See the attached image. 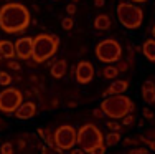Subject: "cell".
<instances>
[{"instance_id": "obj_15", "label": "cell", "mask_w": 155, "mask_h": 154, "mask_svg": "<svg viewBox=\"0 0 155 154\" xmlns=\"http://www.w3.org/2000/svg\"><path fill=\"white\" fill-rule=\"evenodd\" d=\"M0 55H2L3 58H7V60H12L13 56H15V45H13L12 42H8V40H2L0 42Z\"/></svg>"}, {"instance_id": "obj_7", "label": "cell", "mask_w": 155, "mask_h": 154, "mask_svg": "<svg viewBox=\"0 0 155 154\" xmlns=\"http://www.w3.org/2000/svg\"><path fill=\"white\" fill-rule=\"evenodd\" d=\"M21 100H23V96H21L20 90H17V88H5L0 93V111L5 113V115H12L23 103Z\"/></svg>"}, {"instance_id": "obj_9", "label": "cell", "mask_w": 155, "mask_h": 154, "mask_svg": "<svg viewBox=\"0 0 155 154\" xmlns=\"http://www.w3.org/2000/svg\"><path fill=\"white\" fill-rule=\"evenodd\" d=\"M15 53L20 60H28L33 53V38L31 36H21L15 42Z\"/></svg>"}, {"instance_id": "obj_21", "label": "cell", "mask_w": 155, "mask_h": 154, "mask_svg": "<svg viewBox=\"0 0 155 154\" xmlns=\"http://www.w3.org/2000/svg\"><path fill=\"white\" fill-rule=\"evenodd\" d=\"M10 83H12V76H10L7 71L0 73V85H2V86H8Z\"/></svg>"}, {"instance_id": "obj_10", "label": "cell", "mask_w": 155, "mask_h": 154, "mask_svg": "<svg viewBox=\"0 0 155 154\" xmlns=\"http://www.w3.org/2000/svg\"><path fill=\"white\" fill-rule=\"evenodd\" d=\"M94 78V65L89 61H81L76 67V80L81 85H87Z\"/></svg>"}, {"instance_id": "obj_36", "label": "cell", "mask_w": 155, "mask_h": 154, "mask_svg": "<svg viewBox=\"0 0 155 154\" xmlns=\"http://www.w3.org/2000/svg\"><path fill=\"white\" fill-rule=\"evenodd\" d=\"M152 36H153V38H155V25H153V27H152Z\"/></svg>"}, {"instance_id": "obj_13", "label": "cell", "mask_w": 155, "mask_h": 154, "mask_svg": "<svg viewBox=\"0 0 155 154\" xmlns=\"http://www.w3.org/2000/svg\"><path fill=\"white\" fill-rule=\"evenodd\" d=\"M142 98L145 103H149V104H152L155 103V83L153 81H145L142 86Z\"/></svg>"}, {"instance_id": "obj_20", "label": "cell", "mask_w": 155, "mask_h": 154, "mask_svg": "<svg viewBox=\"0 0 155 154\" xmlns=\"http://www.w3.org/2000/svg\"><path fill=\"white\" fill-rule=\"evenodd\" d=\"M38 134L45 138V141L48 142V146H51V148L56 146V144H54V133H50V131H46V133H45V129H38Z\"/></svg>"}, {"instance_id": "obj_37", "label": "cell", "mask_w": 155, "mask_h": 154, "mask_svg": "<svg viewBox=\"0 0 155 154\" xmlns=\"http://www.w3.org/2000/svg\"><path fill=\"white\" fill-rule=\"evenodd\" d=\"M3 2H13V0H3Z\"/></svg>"}, {"instance_id": "obj_22", "label": "cell", "mask_w": 155, "mask_h": 154, "mask_svg": "<svg viewBox=\"0 0 155 154\" xmlns=\"http://www.w3.org/2000/svg\"><path fill=\"white\" fill-rule=\"evenodd\" d=\"M73 25H74V20H73V17H64V18H63V22H61L63 30H71Z\"/></svg>"}, {"instance_id": "obj_34", "label": "cell", "mask_w": 155, "mask_h": 154, "mask_svg": "<svg viewBox=\"0 0 155 154\" xmlns=\"http://www.w3.org/2000/svg\"><path fill=\"white\" fill-rule=\"evenodd\" d=\"M149 146H150V149H152V151H155V141H150Z\"/></svg>"}, {"instance_id": "obj_2", "label": "cell", "mask_w": 155, "mask_h": 154, "mask_svg": "<svg viewBox=\"0 0 155 154\" xmlns=\"http://www.w3.org/2000/svg\"><path fill=\"white\" fill-rule=\"evenodd\" d=\"M101 108L104 111V115L109 116L110 119H122L125 115L134 111L135 104L129 96H125L124 93H119L107 96L101 103Z\"/></svg>"}, {"instance_id": "obj_29", "label": "cell", "mask_w": 155, "mask_h": 154, "mask_svg": "<svg viewBox=\"0 0 155 154\" xmlns=\"http://www.w3.org/2000/svg\"><path fill=\"white\" fill-rule=\"evenodd\" d=\"M94 116H96V118H102V116H104V111H102L101 106H99L97 109H94Z\"/></svg>"}, {"instance_id": "obj_17", "label": "cell", "mask_w": 155, "mask_h": 154, "mask_svg": "<svg viewBox=\"0 0 155 154\" xmlns=\"http://www.w3.org/2000/svg\"><path fill=\"white\" fill-rule=\"evenodd\" d=\"M94 27L97 28V30H109L110 17L107 15V13H99V15L96 17V20H94Z\"/></svg>"}, {"instance_id": "obj_27", "label": "cell", "mask_w": 155, "mask_h": 154, "mask_svg": "<svg viewBox=\"0 0 155 154\" xmlns=\"http://www.w3.org/2000/svg\"><path fill=\"white\" fill-rule=\"evenodd\" d=\"M116 63H117L116 68L119 70V71H125V70H127V63H124V61H119V60H117Z\"/></svg>"}, {"instance_id": "obj_23", "label": "cell", "mask_w": 155, "mask_h": 154, "mask_svg": "<svg viewBox=\"0 0 155 154\" xmlns=\"http://www.w3.org/2000/svg\"><path fill=\"white\" fill-rule=\"evenodd\" d=\"M89 152H91V154H106V146H104V142H101V144L94 146V148L91 149Z\"/></svg>"}, {"instance_id": "obj_11", "label": "cell", "mask_w": 155, "mask_h": 154, "mask_svg": "<svg viewBox=\"0 0 155 154\" xmlns=\"http://www.w3.org/2000/svg\"><path fill=\"white\" fill-rule=\"evenodd\" d=\"M35 113H36V104L31 101H27V103H21L17 108L15 116L18 119H30L35 116Z\"/></svg>"}, {"instance_id": "obj_32", "label": "cell", "mask_w": 155, "mask_h": 154, "mask_svg": "<svg viewBox=\"0 0 155 154\" xmlns=\"http://www.w3.org/2000/svg\"><path fill=\"white\" fill-rule=\"evenodd\" d=\"M8 67H10V68H15V70L20 68V67H18V63H15V61H12V60L8 61Z\"/></svg>"}, {"instance_id": "obj_18", "label": "cell", "mask_w": 155, "mask_h": 154, "mask_svg": "<svg viewBox=\"0 0 155 154\" xmlns=\"http://www.w3.org/2000/svg\"><path fill=\"white\" fill-rule=\"evenodd\" d=\"M119 141H120L119 131H110L107 136H106V144H107V146H116Z\"/></svg>"}, {"instance_id": "obj_14", "label": "cell", "mask_w": 155, "mask_h": 154, "mask_svg": "<svg viewBox=\"0 0 155 154\" xmlns=\"http://www.w3.org/2000/svg\"><path fill=\"white\" fill-rule=\"evenodd\" d=\"M142 53H143V56H145L149 61H155V38L153 36L143 42Z\"/></svg>"}, {"instance_id": "obj_8", "label": "cell", "mask_w": 155, "mask_h": 154, "mask_svg": "<svg viewBox=\"0 0 155 154\" xmlns=\"http://www.w3.org/2000/svg\"><path fill=\"white\" fill-rule=\"evenodd\" d=\"M78 142V133L73 126H60L54 131V144L60 149H71Z\"/></svg>"}, {"instance_id": "obj_16", "label": "cell", "mask_w": 155, "mask_h": 154, "mask_svg": "<svg viewBox=\"0 0 155 154\" xmlns=\"http://www.w3.org/2000/svg\"><path fill=\"white\" fill-rule=\"evenodd\" d=\"M66 67H68V65H66L64 60L54 61L53 67H51V76H53V78H63L64 73H66Z\"/></svg>"}, {"instance_id": "obj_12", "label": "cell", "mask_w": 155, "mask_h": 154, "mask_svg": "<svg viewBox=\"0 0 155 154\" xmlns=\"http://www.w3.org/2000/svg\"><path fill=\"white\" fill-rule=\"evenodd\" d=\"M129 88V81L127 80H117V81L110 83V86L102 93V96H110V94H119V93H125V90Z\"/></svg>"}, {"instance_id": "obj_19", "label": "cell", "mask_w": 155, "mask_h": 154, "mask_svg": "<svg viewBox=\"0 0 155 154\" xmlns=\"http://www.w3.org/2000/svg\"><path fill=\"white\" fill-rule=\"evenodd\" d=\"M117 73H119V70H117L116 67H112V65H109V67H106L104 70H102V75H104V78H107V80H114L117 76Z\"/></svg>"}, {"instance_id": "obj_30", "label": "cell", "mask_w": 155, "mask_h": 154, "mask_svg": "<svg viewBox=\"0 0 155 154\" xmlns=\"http://www.w3.org/2000/svg\"><path fill=\"white\" fill-rule=\"evenodd\" d=\"M143 116H145L147 119H152L153 118V115H152V111H150V109H143Z\"/></svg>"}, {"instance_id": "obj_1", "label": "cell", "mask_w": 155, "mask_h": 154, "mask_svg": "<svg viewBox=\"0 0 155 154\" xmlns=\"http://www.w3.org/2000/svg\"><path fill=\"white\" fill-rule=\"evenodd\" d=\"M30 25V12L21 3H5L0 9V28L5 33H21Z\"/></svg>"}, {"instance_id": "obj_25", "label": "cell", "mask_w": 155, "mask_h": 154, "mask_svg": "<svg viewBox=\"0 0 155 154\" xmlns=\"http://www.w3.org/2000/svg\"><path fill=\"white\" fill-rule=\"evenodd\" d=\"M122 124L124 126H132L134 124V116H132V113H129V115H125L122 118Z\"/></svg>"}, {"instance_id": "obj_35", "label": "cell", "mask_w": 155, "mask_h": 154, "mask_svg": "<svg viewBox=\"0 0 155 154\" xmlns=\"http://www.w3.org/2000/svg\"><path fill=\"white\" fill-rule=\"evenodd\" d=\"M129 2H135V3H143V2H147V0H129Z\"/></svg>"}, {"instance_id": "obj_26", "label": "cell", "mask_w": 155, "mask_h": 154, "mask_svg": "<svg viewBox=\"0 0 155 154\" xmlns=\"http://www.w3.org/2000/svg\"><path fill=\"white\" fill-rule=\"evenodd\" d=\"M107 128L110 131H120V124L116 123V121H109L107 123Z\"/></svg>"}, {"instance_id": "obj_28", "label": "cell", "mask_w": 155, "mask_h": 154, "mask_svg": "<svg viewBox=\"0 0 155 154\" xmlns=\"http://www.w3.org/2000/svg\"><path fill=\"white\" fill-rule=\"evenodd\" d=\"M66 12L69 13V15H73V13H76V3L73 2V3H69L68 7H66Z\"/></svg>"}, {"instance_id": "obj_33", "label": "cell", "mask_w": 155, "mask_h": 154, "mask_svg": "<svg viewBox=\"0 0 155 154\" xmlns=\"http://www.w3.org/2000/svg\"><path fill=\"white\" fill-rule=\"evenodd\" d=\"M104 3H106L104 0H94V5H96V7H102Z\"/></svg>"}, {"instance_id": "obj_39", "label": "cell", "mask_w": 155, "mask_h": 154, "mask_svg": "<svg viewBox=\"0 0 155 154\" xmlns=\"http://www.w3.org/2000/svg\"><path fill=\"white\" fill-rule=\"evenodd\" d=\"M84 154H91V152H84Z\"/></svg>"}, {"instance_id": "obj_5", "label": "cell", "mask_w": 155, "mask_h": 154, "mask_svg": "<svg viewBox=\"0 0 155 154\" xmlns=\"http://www.w3.org/2000/svg\"><path fill=\"white\" fill-rule=\"evenodd\" d=\"M120 55H122L120 43L114 38H104L96 45V56L102 63H116L117 60H120Z\"/></svg>"}, {"instance_id": "obj_4", "label": "cell", "mask_w": 155, "mask_h": 154, "mask_svg": "<svg viewBox=\"0 0 155 154\" xmlns=\"http://www.w3.org/2000/svg\"><path fill=\"white\" fill-rule=\"evenodd\" d=\"M117 17H119V22L125 28H129V30H137L140 25H142L143 10L140 7L134 5V3L122 2L117 5Z\"/></svg>"}, {"instance_id": "obj_38", "label": "cell", "mask_w": 155, "mask_h": 154, "mask_svg": "<svg viewBox=\"0 0 155 154\" xmlns=\"http://www.w3.org/2000/svg\"><path fill=\"white\" fill-rule=\"evenodd\" d=\"M71 2H78V0H71Z\"/></svg>"}, {"instance_id": "obj_3", "label": "cell", "mask_w": 155, "mask_h": 154, "mask_svg": "<svg viewBox=\"0 0 155 154\" xmlns=\"http://www.w3.org/2000/svg\"><path fill=\"white\" fill-rule=\"evenodd\" d=\"M58 46H60V38L56 35L41 33L35 36L33 38V53H31L33 61L43 63V61L50 60L58 51Z\"/></svg>"}, {"instance_id": "obj_6", "label": "cell", "mask_w": 155, "mask_h": 154, "mask_svg": "<svg viewBox=\"0 0 155 154\" xmlns=\"http://www.w3.org/2000/svg\"><path fill=\"white\" fill-rule=\"evenodd\" d=\"M104 142L102 133L94 126V124H84L79 131H78V144L83 148L84 152H89L94 146Z\"/></svg>"}, {"instance_id": "obj_24", "label": "cell", "mask_w": 155, "mask_h": 154, "mask_svg": "<svg viewBox=\"0 0 155 154\" xmlns=\"http://www.w3.org/2000/svg\"><path fill=\"white\" fill-rule=\"evenodd\" d=\"M0 154H13V148H12V144H10V142H5V144H2Z\"/></svg>"}, {"instance_id": "obj_31", "label": "cell", "mask_w": 155, "mask_h": 154, "mask_svg": "<svg viewBox=\"0 0 155 154\" xmlns=\"http://www.w3.org/2000/svg\"><path fill=\"white\" fill-rule=\"evenodd\" d=\"M71 154H84V151H83V148H79V149L71 148Z\"/></svg>"}]
</instances>
